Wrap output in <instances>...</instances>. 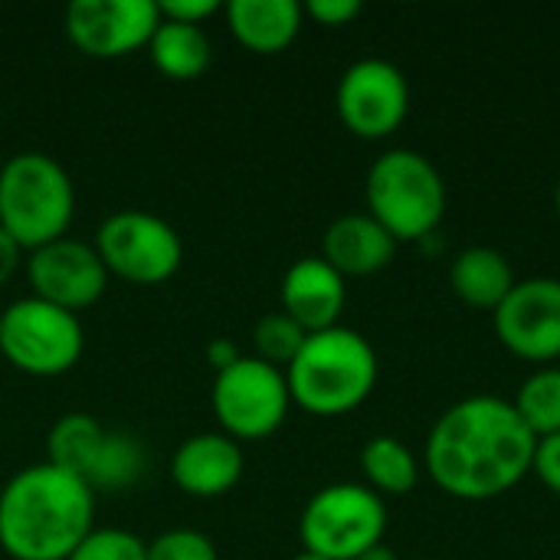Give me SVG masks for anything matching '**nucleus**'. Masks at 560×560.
Listing matches in <instances>:
<instances>
[{"label":"nucleus","instance_id":"1","mask_svg":"<svg viewBox=\"0 0 560 560\" xmlns=\"http://www.w3.org/2000/svg\"><path fill=\"white\" fill-rule=\"evenodd\" d=\"M538 440L515 404L499 394H472L440 413L427 436V472L463 502H489L512 492L535 466Z\"/></svg>","mask_w":560,"mask_h":560},{"label":"nucleus","instance_id":"2","mask_svg":"<svg viewBox=\"0 0 560 560\" xmlns=\"http://www.w3.org/2000/svg\"><path fill=\"white\" fill-rule=\"evenodd\" d=\"M95 528V492L72 472L36 463L0 489V551L10 560H69Z\"/></svg>","mask_w":560,"mask_h":560},{"label":"nucleus","instance_id":"3","mask_svg":"<svg viewBox=\"0 0 560 560\" xmlns=\"http://www.w3.org/2000/svg\"><path fill=\"white\" fill-rule=\"evenodd\" d=\"M377 351L374 345L345 325L312 331L285 368L292 404L315 417H341L358 410L377 387Z\"/></svg>","mask_w":560,"mask_h":560},{"label":"nucleus","instance_id":"4","mask_svg":"<svg viewBox=\"0 0 560 560\" xmlns=\"http://www.w3.org/2000/svg\"><path fill=\"white\" fill-rule=\"evenodd\" d=\"M72 217L75 187L56 158L43 151H20L0 164V226L23 253L62 240Z\"/></svg>","mask_w":560,"mask_h":560},{"label":"nucleus","instance_id":"5","mask_svg":"<svg viewBox=\"0 0 560 560\" xmlns=\"http://www.w3.org/2000/svg\"><path fill=\"white\" fill-rule=\"evenodd\" d=\"M368 213L400 243L430 240L446 217V184L430 158L410 148L384 151L364 180Z\"/></svg>","mask_w":560,"mask_h":560},{"label":"nucleus","instance_id":"6","mask_svg":"<svg viewBox=\"0 0 560 560\" xmlns=\"http://www.w3.org/2000/svg\"><path fill=\"white\" fill-rule=\"evenodd\" d=\"M387 505L361 482H335L318 489L299 518L302 551L325 560H358L384 541Z\"/></svg>","mask_w":560,"mask_h":560},{"label":"nucleus","instance_id":"7","mask_svg":"<svg viewBox=\"0 0 560 560\" xmlns=\"http://www.w3.org/2000/svg\"><path fill=\"white\" fill-rule=\"evenodd\" d=\"M85 348L79 315L49 305L36 295L10 302L0 315V354L10 368L30 377L69 374Z\"/></svg>","mask_w":560,"mask_h":560},{"label":"nucleus","instance_id":"8","mask_svg":"<svg viewBox=\"0 0 560 560\" xmlns=\"http://www.w3.org/2000/svg\"><path fill=\"white\" fill-rule=\"evenodd\" d=\"M210 404L220 420V433L243 443L272 436L289 417L292 394L285 371L259 361L256 354H240L226 371H217Z\"/></svg>","mask_w":560,"mask_h":560},{"label":"nucleus","instance_id":"9","mask_svg":"<svg viewBox=\"0 0 560 560\" xmlns=\"http://www.w3.org/2000/svg\"><path fill=\"white\" fill-rule=\"evenodd\" d=\"M108 276L131 285H161L184 262V243L177 230L148 210H115L105 217L92 240Z\"/></svg>","mask_w":560,"mask_h":560},{"label":"nucleus","instance_id":"10","mask_svg":"<svg viewBox=\"0 0 560 560\" xmlns=\"http://www.w3.org/2000/svg\"><path fill=\"white\" fill-rule=\"evenodd\" d=\"M335 105L351 135L377 141L394 135L407 121L410 82L400 72V66L368 56L341 72Z\"/></svg>","mask_w":560,"mask_h":560},{"label":"nucleus","instance_id":"11","mask_svg":"<svg viewBox=\"0 0 560 560\" xmlns=\"http://www.w3.org/2000/svg\"><path fill=\"white\" fill-rule=\"evenodd\" d=\"M495 338L505 351L532 364L560 358V279L535 276L515 282L505 302L492 312Z\"/></svg>","mask_w":560,"mask_h":560},{"label":"nucleus","instance_id":"12","mask_svg":"<svg viewBox=\"0 0 560 560\" xmlns=\"http://www.w3.org/2000/svg\"><path fill=\"white\" fill-rule=\"evenodd\" d=\"M161 23L151 0H72L66 7L69 43L92 59H121L148 49Z\"/></svg>","mask_w":560,"mask_h":560},{"label":"nucleus","instance_id":"13","mask_svg":"<svg viewBox=\"0 0 560 560\" xmlns=\"http://www.w3.org/2000/svg\"><path fill=\"white\" fill-rule=\"evenodd\" d=\"M26 279L36 299L72 315L95 305L108 289V269L92 243L62 236L26 253Z\"/></svg>","mask_w":560,"mask_h":560},{"label":"nucleus","instance_id":"14","mask_svg":"<svg viewBox=\"0 0 560 560\" xmlns=\"http://www.w3.org/2000/svg\"><path fill=\"white\" fill-rule=\"evenodd\" d=\"M243 446L226 433H197L171 456V482L190 499H220L243 479Z\"/></svg>","mask_w":560,"mask_h":560},{"label":"nucleus","instance_id":"15","mask_svg":"<svg viewBox=\"0 0 560 560\" xmlns=\"http://www.w3.org/2000/svg\"><path fill=\"white\" fill-rule=\"evenodd\" d=\"M348 302L345 276L335 272L322 256H305L282 276V312L299 322L308 335L335 328Z\"/></svg>","mask_w":560,"mask_h":560},{"label":"nucleus","instance_id":"16","mask_svg":"<svg viewBox=\"0 0 560 560\" xmlns=\"http://www.w3.org/2000/svg\"><path fill=\"white\" fill-rule=\"evenodd\" d=\"M397 240L371 213H345L328 223L322 236V259L348 276H374L390 266Z\"/></svg>","mask_w":560,"mask_h":560},{"label":"nucleus","instance_id":"17","mask_svg":"<svg viewBox=\"0 0 560 560\" xmlns=\"http://www.w3.org/2000/svg\"><path fill=\"white\" fill-rule=\"evenodd\" d=\"M223 16L236 43L259 56H276L295 43L305 10L299 0H226Z\"/></svg>","mask_w":560,"mask_h":560},{"label":"nucleus","instance_id":"18","mask_svg":"<svg viewBox=\"0 0 560 560\" xmlns=\"http://www.w3.org/2000/svg\"><path fill=\"white\" fill-rule=\"evenodd\" d=\"M515 282L518 279L509 256L492 246H469L450 266V285L456 299L482 312L486 308L495 312L505 302V295L515 289Z\"/></svg>","mask_w":560,"mask_h":560},{"label":"nucleus","instance_id":"19","mask_svg":"<svg viewBox=\"0 0 560 560\" xmlns=\"http://www.w3.org/2000/svg\"><path fill=\"white\" fill-rule=\"evenodd\" d=\"M148 56L158 66V72H164L167 79L190 82V79H200L210 69L213 43H210L203 26L177 23V20H164L161 16L154 36L148 43Z\"/></svg>","mask_w":560,"mask_h":560},{"label":"nucleus","instance_id":"20","mask_svg":"<svg viewBox=\"0 0 560 560\" xmlns=\"http://www.w3.org/2000/svg\"><path fill=\"white\" fill-rule=\"evenodd\" d=\"M105 436H108V430L95 417L66 413L46 433V463H52V466H59V469H66V472H72V476H79L85 482Z\"/></svg>","mask_w":560,"mask_h":560},{"label":"nucleus","instance_id":"21","mask_svg":"<svg viewBox=\"0 0 560 560\" xmlns=\"http://www.w3.org/2000/svg\"><path fill=\"white\" fill-rule=\"evenodd\" d=\"M361 472L377 495H407L420 482V463L397 436L368 440L361 450Z\"/></svg>","mask_w":560,"mask_h":560},{"label":"nucleus","instance_id":"22","mask_svg":"<svg viewBox=\"0 0 560 560\" xmlns=\"http://www.w3.org/2000/svg\"><path fill=\"white\" fill-rule=\"evenodd\" d=\"M512 404L535 440L560 433V368H538L528 374Z\"/></svg>","mask_w":560,"mask_h":560},{"label":"nucleus","instance_id":"23","mask_svg":"<svg viewBox=\"0 0 560 560\" xmlns=\"http://www.w3.org/2000/svg\"><path fill=\"white\" fill-rule=\"evenodd\" d=\"M144 472V450L135 436L108 430L92 469H89V489H125L138 482Z\"/></svg>","mask_w":560,"mask_h":560},{"label":"nucleus","instance_id":"24","mask_svg":"<svg viewBox=\"0 0 560 560\" xmlns=\"http://www.w3.org/2000/svg\"><path fill=\"white\" fill-rule=\"evenodd\" d=\"M305 338H308V331L299 322H292L285 312L262 315L256 322V328H253L256 358L266 361V364H272V368H279V371H285L295 361V354L302 351Z\"/></svg>","mask_w":560,"mask_h":560},{"label":"nucleus","instance_id":"25","mask_svg":"<svg viewBox=\"0 0 560 560\" xmlns=\"http://www.w3.org/2000/svg\"><path fill=\"white\" fill-rule=\"evenodd\" d=\"M144 548L148 545L125 528H92L69 560H148Z\"/></svg>","mask_w":560,"mask_h":560},{"label":"nucleus","instance_id":"26","mask_svg":"<svg viewBox=\"0 0 560 560\" xmlns=\"http://www.w3.org/2000/svg\"><path fill=\"white\" fill-rule=\"evenodd\" d=\"M144 555L148 560H217V545L197 528H171L148 541Z\"/></svg>","mask_w":560,"mask_h":560},{"label":"nucleus","instance_id":"27","mask_svg":"<svg viewBox=\"0 0 560 560\" xmlns=\"http://www.w3.org/2000/svg\"><path fill=\"white\" fill-rule=\"evenodd\" d=\"M220 10H223V3H217V0H161V3H158V13H161L164 20L194 23V26H200L207 16H213V13H220Z\"/></svg>","mask_w":560,"mask_h":560},{"label":"nucleus","instance_id":"28","mask_svg":"<svg viewBox=\"0 0 560 560\" xmlns=\"http://www.w3.org/2000/svg\"><path fill=\"white\" fill-rule=\"evenodd\" d=\"M302 10L322 26H345L361 13V0H308Z\"/></svg>","mask_w":560,"mask_h":560},{"label":"nucleus","instance_id":"29","mask_svg":"<svg viewBox=\"0 0 560 560\" xmlns=\"http://www.w3.org/2000/svg\"><path fill=\"white\" fill-rule=\"evenodd\" d=\"M532 472H538V479L560 499V433L538 440Z\"/></svg>","mask_w":560,"mask_h":560},{"label":"nucleus","instance_id":"30","mask_svg":"<svg viewBox=\"0 0 560 560\" xmlns=\"http://www.w3.org/2000/svg\"><path fill=\"white\" fill-rule=\"evenodd\" d=\"M23 256H26V253L20 249V243L0 226V285L13 279V272L23 266Z\"/></svg>","mask_w":560,"mask_h":560},{"label":"nucleus","instance_id":"31","mask_svg":"<svg viewBox=\"0 0 560 560\" xmlns=\"http://www.w3.org/2000/svg\"><path fill=\"white\" fill-rule=\"evenodd\" d=\"M207 361H210L213 371H226L233 361H240V351H236V345L230 338H217V341L207 345Z\"/></svg>","mask_w":560,"mask_h":560},{"label":"nucleus","instance_id":"32","mask_svg":"<svg viewBox=\"0 0 560 560\" xmlns=\"http://www.w3.org/2000/svg\"><path fill=\"white\" fill-rule=\"evenodd\" d=\"M358 560H400V558H397V555H394V551H390V548L381 541V545H374L371 551H364V555H361Z\"/></svg>","mask_w":560,"mask_h":560},{"label":"nucleus","instance_id":"33","mask_svg":"<svg viewBox=\"0 0 560 560\" xmlns=\"http://www.w3.org/2000/svg\"><path fill=\"white\" fill-rule=\"evenodd\" d=\"M292 560H325V558H318V555H312V551H299Z\"/></svg>","mask_w":560,"mask_h":560},{"label":"nucleus","instance_id":"34","mask_svg":"<svg viewBox=\"0 0 560 560\" xmlns=\"http://www.w3.org/2000/svg\"><path fill=\"white\" fill-rule=\"evenodd\" d=\"M555 210H558V217H560V180H558V187H555Z\"/></svg>","mask_w":560,"mask_h":560}]
</instances>
